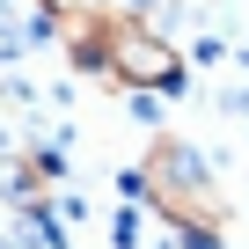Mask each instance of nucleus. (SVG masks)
I'll list each match as a JSON object with an SVG mask.
<instances>
[{
  "label": "nucleus",
  "instance_id": "1",
  "mask_svg": "<svg viewBox=\"0 0 249 249\" xmlns=\"http://www.w3.org/2000/svg\"><path fill=\"white\" fill-rule=\"evenodd\" d=\"M110 73H117L124 88H176V81H183L176 52H169L147 22H117V30H110Z\"/></svg>",
  "mask_w": 249,
  "mask_h": 249
},
{
  "label": "nucleus",
  "instance_id": "2",
  "mask_svg": "<svg viewBox=\"0 0 249 249\" xmlns=\"http://www.w3.org/2000/svg\"><path fill=\"white\" fill-rule=\"evenodd\" d=\"M110 242H117V249H140V213H132V205L117 213V227H110Z\"/></svg>",
  "mask_w": 249,
  "mask_h": 249
}]
</instances>
